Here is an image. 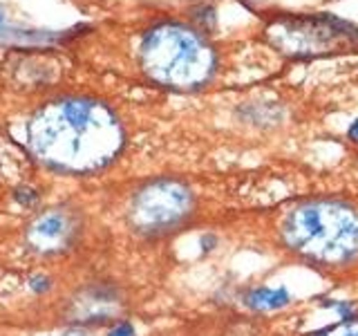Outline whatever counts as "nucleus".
<instances>
[{"label": "nucleus", "instance_id": "obj_7", "mask_svg": "<svg viewBox=\"0 0 358 336\" xmlns=\"http://www.w3.org/2000/svg\"><path fill=\"white\" fill-rule=\"evenodd\" d=\"M289 300H291V296L285 287H278V289L257 287V289L249 291L244 298L246 305L253 309H280V307H285Z\"/></svg>", "mask_w": 358, "mask_h": 336}, {"label": "nucleus", "instance_id": "obj_5", "mask_svg": "<svg viewBox=\"0 0 358 336\" xmlns=\"http://www.w3.org/2000/svg\"><path fill=\"white\" fill-rule=\"evenodd\" d=\"M275 45L294 56L327 52L352 36L350 25L336 18H298L268 29Z\"/></svg>", "mask_w": 358, "mask_h": 336}, {"label": "nucleus", "instance_id": "obj_1", "mask_svg": "<svg viewBox=\"0 0 358 336\" xmlns=\"http://www.w3.org/2000/svg\"><path fill=\"white\" fill-rule=\"evenodd\" d=\"M29 141L45 164L67 173H90L112 162L123 144V130L103 104L65 99L34 117Z\"/></svg>", "mask_w": 358, "mask_h": 336}, {"label": "nucleus", "instance_id": "obj_9", "mask_svg": "<svg viewBox=\"0 0 358 336\" xmlns=\"http://www.w3.org/2000/svg\"><path fill=\"white\" fill-rule=\"evenodd\" d=\"M108 336H134V330L130 323H119L117 328H112Z\"/></svg>", "mask_w": 358, "mask_h": 336}, {"label": "nucleus", "instance_id": "obj_2", "mask_svg": "<svg viewBox=\"0 0 358 336\" xmlns=\"http://www.w3.org/2000/svg\"><path fill=\"white\" fill-rule=\"evenodd\" d=\"M282 238L289 249L322 265H341L358 255V211L341 202L318 200L287 213Z\"/></svg>", "mask_w": 358, "mask_h": 336}, {"label": "nucleus", "instance_id": "obj_12", "mask_svg": "<svg viewBox=\"0 0 358 336\" xmlns=\"http://www.w3.org/2000/svg\"><path fill=\"white\" fill-rule=\"evenodd\" d=\"M0 22H3V16H0Z\"/></svg>", "mask_w": 358, "mask_h": 336}, {"label": "nucleus", "instance_id": "obj_11", "mask_svg": "<svg viewBox=\"0 0 358 336\" xmlns=\"http://www.w3.org/2000/svg\"><path fill=\"white\" fill-rule=\"evenodd\" d=\"M70 336H87V334H81V332H78V334H76V332H74V334H70Z\"/></svg>", "mask_w": 358, "mask_h": 336}, {"label": "nucleus", "instance_id": "obj_6", "mask_svg": "<svg viewBox=\"0 0 358 336\" xmlns=\"http://www.w3.org/2000/svg\"><path fill=\"white\" fill-rule=\"evenodd\" d=\"M74 218L65 211H48L34 222L31 244L43 251H54L72 240Z\"/></svg>", "mask_w": 358, "mask_h": 336}, {"label": "nucleus", "instance_id": "obj_3", "mask_svg": "<svg viewBox=\"0 0 358 336\" xmlns=\"http://www.w3.org/2000/svg\"><path fill=\"white\" fill-rule=\"evenodd\" d=\"M141 63L155 81L173 88H197L208 81L215 54L201 34L177 22L148 31L141 45Z\"/></svg>", "mask_w": 358, "mask_h": 336}, {"label": "nucleus", "instance_id": "obj_4", "mask_svg": "<svg viewBox=\"0 0 358 336\" xmlns=\"http://www.w3.org/2000/svg\"><path fill=\"white\" fill-rule=\"evenodd\" d=\"M190 211V193L184 184L159 179L141 188L130 209V222L143 233H162L182 222Z\"/></svg>", "mask_w": 358, "mask_h": 336}, {"label": "nucleus", "instance_id": "obj_8", "mask_svg": "<svg viewBox=\"0 0 358 336\" xmlns=\"http://www.w3.org/2000/svg\"><path fill=\"white\" fill-rule=\"evenodd\" d=\"M324 336H358V321L343 323V325H338V328H334L331 332H327Z\"/></svg>", "mask_w": 358, "mask_h": 336}, {"label": "nucleus", "instance_id": "obj_10", "mask_svg": "<svg viewBox=\"0 0 358 336\" xmlns=\"http://www.w3.org/2000/svg\"><path fill=\"white\" fill-rule=\"evenodd\" d=\"M350 139L358 144V119H356V121L352 123V126H350Z\"/></svg>", "mask_w": 358, "mask_h": 336}]
</instances>
